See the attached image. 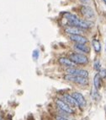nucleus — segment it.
<instances>
[{
	"label": "nucleus",
	"mask_w": 106,
	"mask_h": 120,
	"mask_svg": "<svg viewBox=\"0 0 106 120\" xmlns=\"http://www.w3.org/2000/svg\"><path fill=\"white\" fill-rule=\"evenodd\" d=\"M70 60L75 64H87L88 63V58L83 54L81 53H72L70 55Z\"/></svg>",
	"instance_id": "obj_1"
},
{
	"label": "nucleus",
	"mask_w": 106,
	"mask_h": 120,
	"mask_svg": "<svg viewBox=\"0 0 106 120\" xmlns=\"http://www.w3.org/2000/svg\"><path fill=\"white\" fill-rule=\"evenodd\" d=\"M64 79L68 80V81L78 84V85H83V86H85V85H88V84L87 78L82 77V76H78V75H65Z\"/></svg>",
	"instance_id": "obj_2"
},
{
	"label": "nucleus",
	"mask_w": 106,
	"mask_h": 120,
	"mask_svg": "<svg viewBox=\"0 0 106 120\" xmlns=\"http://www.w3.org/2000/svg\"><path fill=\"white\" fill-rule=\"evenodd\" d=\"M69 25L72 26H77L81 29H89L93 26V23L89 20H83V19H80L78 18L76 20L69 23Z\"/></svg>",
	"instance_id": "obj_3"
},
{
	"label": "nucleus",
	"mask_w": 106,
	"mask_h": 120,
	"mask_svg": "<svg viewBox=\"0 0 106 120\" xmlns=\"http://www.w3.org/2000/svg\"><path fill=\"white\" fill-rule=\"evenodd\" d=\"M67 73L68 75H78V76H82V77L88 78V72L84 69H75V68H69L67 69Z\"/></svg>",
	"instance_id": "obj_4"
},
{
	"label": "nucleus",
	"mask_w": 106,
	"mask_h": 120,
	"mask_svg": "<svg viewBox=\"0 0 106 120\" xmlns=\"http://www.w3.org/2000/svg\"><path fill=\"white\" fill-rule=\"evenodd\" d=\"M56 103H57V106L58 107V108H60L62 111L65 112H67V113L72 114L74 112L73 109H72L71 107H69V105H67L65 101H62V100H57Z\"/></svg>",
	"instance_id": "obj_5"
},
{
	"label": "nucleus",
	"mask_w": 106,
	"mask_h": 120,
	"mask_svg": "<svg viewBox=\"0 0 106 120\" xmlns=\"http://www.w3.org/2000/svg\"><path fill=\"white\" fill-rule=\"evenodd\" d=\"M73 98L75 99L76 102L78 103V106H80L81 107H84L87 104L86 100H85L84 97L83 96V94L80 92H73L71 95Z\"/></svg>",
	"instance_id": "obj_6"
},
{
	"label": "nucleus",
	"mask_w": 106,
	"mask_h": 120,
	"mask_svg": "<svg viewBox=\"0 0 106 120\" xmlns=\"http://www.w3.org/2000/svg\"><path fill=\"white\" fill-rule=\"evenodd\" d=\"M81 13L87 19H93L94 17V12L88 6H83L81 8Z\"/></svg>",
	"instance_id": "obj_7"
},
{
	"label": "nucleus",
	"mask_w": 106,
	"mask_h": 120,
	"mask_svg": "<svg viewBox=\"0 0 106 120\" xmlns=\"http://www.w3.org/2000/svg\"><path fill=\"white\" fill-rule=\"evenodd\" d=\"M70 39L77 44H86L88 42V39L82 35H70Z\"/></svg>",
	"instance_id": "obj_8"
},
{
	"label": "nucleus",
	"mask_w": 106,
	"mask_h": 120,
	"mask_svg": "<svg viewBox=\"0 0 106 120\" xmlns=\"http://www.w3.org/2000/svg\"><path fill=\"white\" fill-rule=\"evenodd\" d=\"M65 31L67 33L70 35H81L83 32V29H81L79 27H77V26H69L65 29Z\"/></svg>",
	"instance_id": "obj_9"
},
{
	"label": "nucleus",
	"mask_w": 106,
	"mask_h": 120,
	"mask_svg": "<svg viewBox=\"0 0 106 120\" xmlns=\"http://www.w3.org/2000/svg\"><path fill=\"white\" fill-rule=\"evenodd\" d=\"M59 63L63 66L68 67V68H73L75 66V64L73 62H72L70 60V58H59Z\"/></svg>",
	"instance_id": "obj_10"
},
{
	"label": "nucleus",
	"mask_w": 106,
	"mask_h": 120,
	"mask_svg": "<svg viewBox=\"0 0 106 120\" xmlns=\"http://www.w3.org/2000/svg\"><path fill=\"white\" fill-rule=\"evenodd\" d=\"M64 99H65L66 103L67 104V105H70L73 107H78V103L76 102L75 99L73 98L71 95H65V96H64Z\"/></svg>",
	"instance_id": "obj_11"
},
{
	"label": "nucleus",
	"mask_w": 106,
	"mask_h": 120,
	"mask_svg": "<svg viewBox=\"0 0 106 120\" xmlns=\"http://www.w3.org/2000/svg\"><path fill=\"white\" fill-rule=\"evenodd\" d=\"M75 48L77 50H78V51L82 52H85V53H88L90 52V48L86 44H76Z\"/></svg>",
	"instance_id": "obj_12"
},
{
	"label": "nucleus",
	"mask_w": 106,
	"mask_h": 120,
	"mask_svg": "<svg viewBox=\"0 0 106 120\" xmlns=\"http://www.w3.org/2000/svg\"><path fill=\"white\" fill-rule=\"evenodd\" d=\"M93 85H94V87H95L96 90H99L100 88H101V77L99 76V74L95 75V76H94Z\"/></svg>",
	"instance_id": "obj_13"
},
{
	"label": "nucleus",
	"mask_w": 106,
	"mask_h": 120,
	"mask_svg": "<svg viewBox=\"0 0 106 120\" xmlns=\"http://www.w3.org/2000/svg\"><path fill=\"white\" fill-rule=\"evenodd\" d=\"M64 17L66 18L67 20L68 21V23H71V22L74 21L78 19V16H76L73 14H70V13H65L64 14Z\"/></svg>",
	"instance_id": "obj_14"
},
{
	"label": "nucleus",
	"mask_w": 106,
	"mask_h": 120,
	"mask_svg": "<svg viewBox=\"0 0 106 120\" xmlns=\"http://www.w3.org/2000/svg\"><path fill=\"white\" fill-rule=\"evenodd\" d=\"M92 44H93V48H94L96 52H99L100 50H101V44H100L99 41H98V40H96V39H94L92 41Z\"/></svg>",
	"instance_id": "obj_15"
},
{
	"label": "nucleus",
	"mask_w": 106,
	"mask_h": 120,
	"mask_svg": "<svg viewBox=\"0 0 106 120\" xmlns=\"http://www.w3.org/2000/svg\"><path fill=\"white\" fill-rule=\"evenodd\" d=\"M38 57H39L38 50H34V51H33V52H32V58H34L35 60H37V59H38Z\"/></svg>",
	"instance_id": "obj_16"
},
{
	"label": "nucleus",
	"mask_w": 106,
	"mask_h": 120,
	"mask_svg": "<svg viewBox=\"0 0 106 120\" xmlns=\"http://www.w3.org/2000/svg\"><path fill=\"white\" fill-rule=\"evenodd\" d=\"M99 76L101 78H105L106 77V69H100L99 73Z\"/></svg>",
	"instance_id": "obj_17"
},
{
	"label": "nucleus",
	"mask_w": 106,
	"mask_h": 120,
	"mask_svg": "<svg viewBox=\"0 0 106 120\" xmlns=\"http://www.w3.org/2000/svg\"><path fill=\"white\" fill-rule=\"evenodd\" d=\"M94 69H95L96 70H99L100 69V64L99 61H96V62L94 63Z\"/></svg>",
	"instance_id": "obj_18"
},
{
	"label": "nucleus",
	"mask_w": 106,
	"mask_h": 120,
	"mask_svg": "<svg viewBox=\"0 0 106 120\" xmlns=\"http://www.w3.org/2000/svg\"><path fill=\"white\" fill-rule=\"evenodd\" d=\"M57 120H67V118H63V117H57Z\"/></svg>",
	"instance_id": "obj_19"
},
{
	"label": "nucleus",
	"mask_w": 106,
	"mask_h": 120,
	"mask_svg": "<svg viewBox=\"0 0 106 120\" xmlns=\"http://www.w3.org/2000/svg\"><path fill=\"white\" fill-rule=\"evenodd\" d=\"M103 1H104V4H106V0H103Z\"/></svg>",
	"instance_id": "obj_20"
},
{
	"label": "nucleus",
	"mask_w": 106,
	"mask_h": 120,
	"mask_svg": "<svg viewBox=\"0 0 106 120\" xmlns=\"http://www.w3.org/2000/svg\"><path fill=\"white\" fill-rule=\"evenodd\" d=\"M0 120H2V119H0Z\"/></svg>",
	"instance_id": "obj_21"
}]
</instances>
